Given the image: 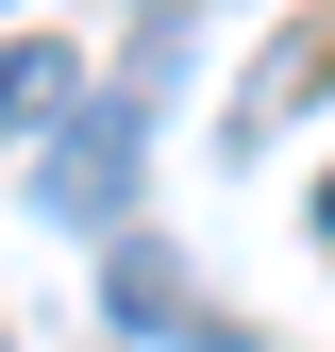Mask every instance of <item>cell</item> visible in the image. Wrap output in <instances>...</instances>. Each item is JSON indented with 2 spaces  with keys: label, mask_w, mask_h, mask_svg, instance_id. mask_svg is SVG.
<instances>
[{
  "label": "cell",
  "mask_w": 335,
  "mask_h": 352,
  "mask_svg": "<svg viewBox=\"0 0 335 352\" xmlns=\"http://www.w3.org/2000/svg\"><path fill=\"white\" fill-rule=\"evenodd\" d=\"M34 201L51 218H135V101H67V135H51V168H34Z\"/></svg>",
  "instance_id": "1"
},
{
  "label": "cell",
  "mask_w": 335,
  "mask_h": 352,
  "mask_svg": "<svg viewBox=\"0 0 335 352\" xmlns=\"http://www.w3.org/2000/svg\"><path fill=\"white\" fill-rule=\"evenodd\" d=\"M101 302H117V319H135V336H185V352H235V319H201V285L168 269L151 235H135V252H117V269H101Z\"/></svg>",
  "instance_id": "2"
},
{
  "label": "cell",
  "mask_w": 335,
  "mask_h": 352,
  "mask_svg": "<svg viewBox=\"0 0 335 352\" xmlns=\"http://www.w3.org/2000/svg\"><path fill=\"white\" fill-rule=\"evenodd\" d=\"M319 84H335V17H319V34H285V67L251 84V101H235V135H268V118H302Z\"/></svg>",
  "instance_id": "3"
},
{
  "label": "cell",
  "mask_w": 335,
  "mask_h": 352,
  "mask_svg": "<svg viewBox=\"0 0 335 352\" xmlns=\"http://www.w3.org/2000/svg\"><path fill=\"white\" fill-rule=\"evenodd\" d=\"M67 84H84L67 51H0V135H17V118H67Z\"/></svg>",
  "instance_id": "4"
},
{
  "label": "cell",
  "mask_w": 335,
  "mask_h": 352,
  "mask_svg": "<svg viewBox=\"0 0 335 352\" xmlns=\"http://www.w3.org/2000/svg\"><path fill=\"white\" fill-rule=\"evenodd\" d=\"M319 252H335V185H319Z\"/></svg>",
  "instance_id": "5"
}]
</instances>
